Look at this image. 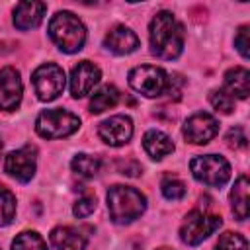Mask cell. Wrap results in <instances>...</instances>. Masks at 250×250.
Masks as SVG:
<instances>
[{"instance_id":"ba28073f","label":"cell","mask_w":250,"mask_h":250,"mask_svg":"<svg viewBox=\"0 0 250 250\" xmlns=\"http://www.w3.org/2000/svg\"><path fill=\"white\" fill-rule=\"evenodd\" d=\"M166 84H168V74L160 66L141 64L129 72V86L146 98L162 96L166 92Z\"/></svg>"},{"instance_id":"8fae6325","label":"cell","mask_w":250,"mask_h":250,"mask_svg":"<svg viewBox=\"0 0 250 250\" xmlns=\"http://www.w3.org/2000/svg\"><path fill=\"white\" fill-rule=\"evenodd\" d=\"M100 139L109 146H121L133 137V121L127 115H111L98 125Z\"/></svg>"},{"instance_id":"603a6c76","label":"cell","mask_w":250,"mask_h":250,"mask_svg":"<svg viewBox=\"0 0 250 250\" xmlns=\"http://www.w3.org/2000/svg\"><path fill=\"white\" fill-rule=\"evenodd\" d=\"M16 217V195L0 184V227H6Z\"/></svg>"},{"instance_id":"6da1fadb","label":"cell","mask_w":250,"mask_h":250,"mask_svg":"<svg viewBox=\"0 0 250 250\" xmlns=\"http://www.w3.org/2000/svg\"><path fill=\"white\" fill-rule=\"evenodd\" d=\"M150 51L158 59L172 61L178 59L184 51V27L174 18L172 12H158L148 25Z\"/></svg>"},{"instance_id":"2e32d148","label":"cell","mask_w":250,"mask_h":250,"mask_svg":"<svg viewBox=\"0 0 250 250\" xmlns=\"http://www.w3.org/2000/svg\"><path fill=\"white\" fill-rule=\"evenodd\" d=\"M221 90H225L232 100H246L250 94V72L244 66H234L227 70Z\"/></svg>"},{"instance_id":"44dd1931","label":"cell","mask_w":250,"mask_h":250,"mask_svg":"<svg viewBox=\"0 0 250 250\" xmlns=\"http://www.w3.org/2000/svg\"><path fill=\"white\" fill-rule=\"evenodd\" d=\"M72 166V172L80 178H94L98 172H100V158L98 156H92V154H76L70 162Z\"/></svg>"},{"instance_id":"ac0fdd59","label":"cell","mask_w":250,"mask_h":250,"mask_svg":"<svg viewBox=\"0 0 250 250\" xmlns=\"http://www.w3.org/2000/svg\"><path fill=\"white\" fill-rule=\"evenodd\" d=\"M143 148L150 158L160 160L174 152V143L166 133H162L158 129H150L143 137Z\"/></svg>"},{"instance_id":"5b68a950","label":"cell","mask_w":250,"mask_h":250,"mask_svg":"<svg viewBox=\"0 0 250 250\" xmlns=\"http://www.w3.org/2000/svg\"><path fill=\"white\" fill-rule=\"evenodd\" d=\"M221 225H223V221L219 215H211L207 211L193 209L186 215V219L180 227V238H182V242H186L189 246H197L207 236H211Z\"/></svg>"},{"instance_id":"f546056e","label":"cell","mask_w":250,"mask_h":250,"mask_svg":"<svg viewBox=\"0 0 250 250\" xmlns=\"http://www.w3.org/2000/svg\"><path fill=\"white\" fill-rule=\"evenodd\" d=\"M117 170L121 172V174H125V176H139V172H141V164L139 162H135V160H119L117 162Z\"/></svg>"},{"instance_id":"4316f807","label":"cell","mask_w":250,"mask_h":250,"mask_svg":"<svg viewBox=\"0 0 250 250\" xmlns=\"http://www.w3.org/2000/svg\"><path fill=\"white\" fill-rule=\"evenodd\" d=\"M94 209H96V197H94V195H84V197H80V199L74 203L72 213H74L78 219H82V217H88L90 213H94Z\"/></svg>"},{"instance_id":"30bf717a","label":"cell","mask_w":250,"mask_h":250,"mask_svg":"<svg viewBox=\"0 0 250 250\" xmlns=\"http://www.w3.org/2000/svg\"><path fill=\"white\" fill-rule=\"evenodd\" d=\"M4 170L8 172V176H12L14 180L21 184L29 182L35 176V148L27 145V146L8 152Z\"/></svg>"},{"instance_id":"1f68e13d","label":"cell","mask_w":250,"mask_h":250,"mask_svg":"<svg viewBox=\"0 0 250 250\" xmlns=\"http://www.w3.org/2000/svg\"><path fill=\"white\" fill-rule=\"evenodd\" d=\"M158 250H170V248H158Z\"/></svg>"},{"instance_id":"9c48e42d","label":"cell","mask_w":250,"mask_h":250,"mask_svg":"<svg viewBox=\"0 0 250 250\" xmlns=\"http://www.w3.org/2000/svg\"><path fill=\"white\" fill-rule=\"evenodd\" d=\"M184 139L191 145H205L219 133V121L205 111H197L189 115L184 123Z\"/></svg>"},{"instance_id":"277c9868","label":"cell","mask_w":250,"mask_h":250,"mask_svg":"<svg viewBox=\"0 0 250 250\" xmlns=\"http://www.w3.org/2000/svg\"><path fill=\"white\" fill-rule=\"evenodd\" d=\"M80 119L66 109H45L35 119V131L43 139H62L78 131Z\"/></svg>"},{"instance_id":"4dcf8cb0","label":"cell","mask_w":250,"mask_h":250,"mask_svg":"<svg viewBox=\"0 0 250 250\" xmlns=\"http://www.w3.org/2000/svg\"><path fill=\"white\" fill-rule=\"evenodd\" d=\"M0 150H2V139H0Z\"/></svg>"},{"instance_id":"7a4b0ae2","label":"cell","mask_w":250,"mask_h":250,"mask_svg":"<svg viewBox=\"0 0 250 250\" xmlns=\"http://www.w3.org/2000/svg\"><path fill=\"white\" fill-rule=\"evenodd\" d=\"M109 219L117 225H127L139 219L146 209V197L131 186H111L107 189Z\"/></svg>"},{"instance_id":"cb8c5ba5","label":"cell","mask_w":250,"mask_h":250,"mask_svg":"<svg viewBox=\"0 0 250 250\" xmlns=\"http://www.w3.org/2000/svg\"><path fill=\"white\" fill-rule=\"evenodd\" d=\"M215 250H248V242L238 232H223L215 244Z\"/></svg>"},{"instance_id":"8992f818","label":"cell","mask_w":250,"mask_h":250,"mask_svg":"<svg viewBox=\"0 0 250 250\" xmlns=\"http://www.w3.org/2000/svg\"><path fill=\"white\" fill-rule=\"evenodd\" d=\"M189 168H191L193 178L209 188H221L230 178V164L219 154L195 156L191 160Z\"/></svg>"},{"instance_id":"484cf974","label":"cell","mask_w":250,"mask_h":250,"mask_svg":"<svg viewBox=\"0 0 250 250\" xmlns=\"http://www.w3.org/2000/svg\"><path fill=\"white\" fill-rule=\"evenodd\" d=\"M209 102H211V105L217 109V111H221V113H230L232 109H234V100L225 92V90H213L211 94H209Z\"/></svg>"},{"instance_id":"9a60e30c","label":"cell","mask_w":250,"mask_h":250,"mask_svg":"<svg viewBox=\"0 0 250 250\" xmlns=\"http://www.w3.org/2000/svg\"><path fill=\"white\" fill-rule=\"evenodd\" d=\"M47 4L43 2H20L14 8V25L21 31L33 29L43 21Z\"/></svg>"},{"instance_id":"f1b7e54d","label":"cell","mask_w":250,"mask_h":250,"mask_svg":"<svg viewBox=\"0 0 250 250\" xmlns=\"http://www.w3.org/2000/svg\"><path fill=\"white\" fill-rule=\"evenodd\" d=\"M225 141H227V145L230 148H244L248 139H246V133H244L242 127H232V129H229Z\"/></svg>"},{"instance_id":"e0dca14e","label":"cell","mask_w":250,"mask_h":250,"mask_svg":"<svg viewBox=\"0 0 250 250\" xmlns=\"http://www.w3.org/2000/svg\"><path fill=\"white\" fill-rule=\"evenodd\" d=\"M53 250H86V238L72 227H57L49 234Z\"/></svg>"},{"instance_id":"d6986e66","label":"cell","mask_w":250,"mask_h":250,"mask_svg":"<svg viewBox=\"0 0 250 250\" xmlns=\"http://www.w3.org/2000/svg\"><path fill=\"white\" fill-rule=\"evenodd\" d=\"M248 188H250L248 178L240 176L230 189V205L238 221L248 219Z\"/></svg>"},{"instance_id":"d4e9b609","label":"cell","mask_w":250,"mask_h":250,"mask_svg":"<svg viewBox=\"0 0 250 250\" xmlns=\"http://www.w3.org/2000/svg\"><path fill=\"white\" fill-rule=\"evenodd\" d=\"M160 189H162V195L166 199H172V201H178L186 195V184L174 176H166L160 184Z\"/></svg>"},{"instance_id":"5bb4252c","label":"cell","mask_w":250,"mask_h":250,"mask_svg":"<svg viewBox=\"0 0 250 250\" xmlns=\"http://www.w3.org/2000/svg\"><path fill=\"white\" fill-rule=\"evenodd\" d=\"M104 47L115 55H129L139 47V37L125 25L111 27L104 37Z\"/></svg>"},{"instance_id":"83f0119b","label":"cell","mask_w":250,"mask_h":250,"mask_svg":"<svg viewBox=\"0 0 250 250\" xmlns=\"http://www.w3.org/2000/svg\"><path fill=\"white\" fill-rule=\"evenodd\" d=\"M234 47L238 49V53L244 57V59H248L250 57V35H248V25H242L240 29H238V33L234 35Z\"/></svg>"},{"instance_id":"3957f363","label":"cell","mask_w":250,"mask_h":250,"mask_svg":"<svg viewBox=\"0 0 250 250\" xmlns=\"http://www.w3.org/2000/svg\"><path fill=\"white\" fill-rule=\"evenodd\" d=\"M49 37L64 53H76L84 47L86 27L72 12H57L49 21Z\"/></svg>"},{"instance_id":"ffe728a7","label":"cell","mask_w":250,"mask_h":250,"mask_svg":"<svg viewBox=\"0 0 250 250\" xmlns=\"http://www.w3.org/2000/svg\"><path fill=\"white\" fill-rule=\"evenodd\" d=\"M117 102H119V90L111 84H105L98 92H94V96L90 100V111L92 113H102L105 109L115 107Z\"/></svg>"},{"instance_id":"7402d4cb","label":"cell","mask_w":250,"mask_h":250,"mask_svg":"<svg viewBox=\"0 0 250 250\" xmlns=\"http://www.w3.org/2000/svg\"><path fill=\"white\" fill-rule=\"evenodd\" d=\"M12 250H47V242L35 230H23L14 238Z\"/></svg>"},{"instance_id":"4fadbf2b","label":"cell","mask_w":250,"mask_h":250,"mask_svg":"<svg viewBox=\"0 0 250 250\" xmlns=\"http://www.w3.org/2000/svg\"><path fill=\"white\" fill-rule=\"evenodd\" d=\"M102 72L90 61H80L70 72V94L74 98H84L100 82Z\"/></svg>"},{"instance_id":"7c38bea8","label":"cell","mask_w":250,"mask_h":250,"mask_svg":"<svg viewBox=\"0 0 250 250\" xmlns=\"http://www.w3.org/2000/svg\"><path fill=\"white\" fill-rule=\"evenodd\" d=\"M23 86L20 72L12 66L0 68V109L14 111L21 102Z\"/></svg>"},{"instance_id":"52a82bcc","label":"cell","mask_w":250,"mask_h":250,"mask_svg":"<svg viewBox=\"0 0 250 250\" xmlns=\"http://www.w3.org/2000/svg\"><path fill=\"white\" fill-rule=\"evenodd\" d=\"M31 84L41 102H53L64 90V84H66L64 70L55 62H45L33 70Z\"/></svg>"}]
</instances>
